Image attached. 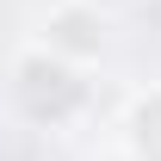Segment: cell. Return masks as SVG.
Listing matches in <instances>:
<instances>
[{"label": "cell", "mask_w": 161, "mask_h": 161, "mask_svg": "<svg viewBox=\"0 0 161 161\" xmlns=\"http://www.w3.org/2000/svg\"><path fill=\"white\" fill-rule=\"evenodd\" d=\"M136 149H142V161H161V99H149L136 112Z\"/></svg>", "instance_id": "6da1fadb"}, {"label": "cell", "mask_w": 161, "mask_h": 161, "mask_svg": "<svg viewBox=\"0 0 161 161\" xmlns=\"http://www.w3.org/2000/svg\"><path fill=\"white\" fill-rule=\"evenodd\" d=\"M87 25H93V19L68 6V13H62V19H56V31H68V43H75V50H99V37H87Z\"/></svg>", "instance_id": "7a4b0ae2"}]
</instances>
